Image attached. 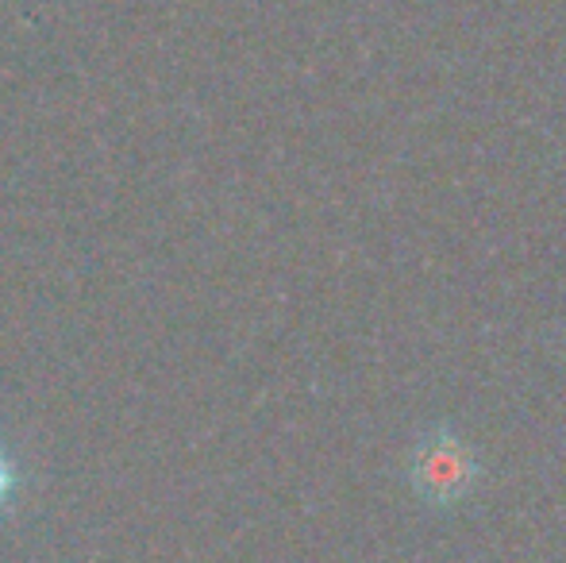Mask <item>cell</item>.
I'll use <instances>...</instances> for the list:
<instances>
[{"label":"cell","mask_w":566,"mask_h":563,"mask_svg":"<svg viewBox=\"0 0 566 563\" xmlns=\"http://www.w3.org/2000/svg\"><path fill=\"white\" fill-rule=\"evenodd\" d=\"M482 482V459L451 425H432L409 451V487L428 510H454Z\"/></svg>","instance_id":"obj_1"},{"label":"cell","mask_w":566,"mask_h":563,"mask_svg":"<svg viewBox=\"0 0 566 563\" xmlns=\"http://www.w3.org/2000/svg\"><path fill=\"white\" fill-rule=\"evenodd\" d=\"M15 494H20V467H15L12 451L0 444V513L15 502Z\"/></svg>","instance_id":"obj_2"}]
</instances>
